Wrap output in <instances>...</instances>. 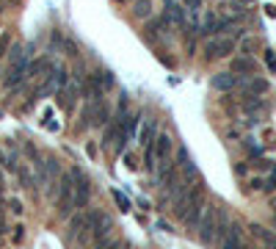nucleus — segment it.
<instances>
[{
    "label": "nucleus",
    "instance_id": "obj_1",
    "mask_svg": "<svg viewBox=\"0 0 276 249\" xmlns=\"http://www.w3.org/2000/svg\"><path fill=\"white\" fill-rule=\"evenodd\" d=\"M229 216L227 210H221V208L215 205H207L205 213H202V221H199V241L205 244V247H213V244H218L221 238H224V233L229 230Z\"/></svg>",
    "mask_w": 276,
    "mask_h": 249
},
{
    "label": "nucleus",
    "instance_id": "obj_2",
    "mask_svg": "<svg viewBox=\"0 0 276 249\" xmlns=\"http://www.w3.org/2000/svg\"><path fill=\"white\" fill-rule=\"evenodd\" d=\"M67 241L75 249H86L94 244V230H91V216L89 213H72L67 227Z\"/></svg>",
    "mask_w": 276,
    "mask_h": 249
},
{
    "label": "nucleus",
    "instance_id": "obj_3",
    "mask_svg": "<svg viewBox=\"0 0 276 249\" xmlns=\"http://www.w3.org/2000/svg\"><path fill=\"white\" fill-rule=\"evenodd\" d=\"M58 197H55V210H58V216H64V219H69V216L77 210L75 205V180H72V174H61L58 177Z\"/></svg>",
    "mask_w": 276,
    "mask_h": 249
},
{
    "label": "nucleus",
    "instance_id": "obj_4",
    "mask_svg": "<svg viewBox=\"0 0 276 249\" xmlns=\"http://www.w3.org/2000/svg\"><path fill=\"white\" fill-rule=\"evenodd\" d=\"M69 83V75L64 67H50V72L41 78V86L36 89V97H53Z\"/></svg>",
    "mask_w": 276,
    "mask_h": 249
},
{
    "label": "nucleus",
    "instance_id": "obj_5",
    "mask_svg": "<svg viewBox=\"0 0 276 249\" xmlns=\"http://www.w3.org/2000/svg\"><path fill=\"white\" fill-rule=\"evenodd\" d=\"M232 50H235V39H229V36H215V39H210L205 44V55L210 61L213 58H227Z\"/></svg>",
    "mask_w": 276,
    "mask_h": 249
},
{
    "label": "nucleus",
    "instance_id": "obj_6",
    "mask_svg": "<svg viewBox=\"0 0 276 249\" xmlns=\"http://www.w3.org/2000/svg\"><path fill=\"white\" fill-rule=\"evenodd\" d=\"M72 180H75V205L77 208H86L89 205V200H91V183H89V177L80 172V169H72Z\"/></svg>",
    "mask_w": 276,
    "mask_h": 249
},
{
    "label": "nucleus",
    "instance_id": "obj_7",
    "mask_svg": "<svg viewBox=\"0 0 276 249\" xmlns=\"http://www.w3.org/2000/svg\"><path fill=\"white\" fill-rule=\"evenodd\" d=\"M91 216V230H94V241H103V238H110L113 233V219L105 216L103 210H89Z\"/></svg>",
    "mask_w": 276,
    "mask_h": 249
},
{
    "label": "nucleus",
    "instance_id": "obj_8",
    "mask_svg": "<svg viewBox=\"0 0 276 249\" xmlns=\"http://www.w3.org/2000/svg\"><path fill=\"white\" fill-rule=\"evenodd\" d=\"M218 249H243V227L241 224H229V230L218 241Z\"/></svg>",
    "mask_w": 276,
    "mask_h": 249
},
{
    "label": "nucleus",
    "instance_id": "obj_9",
    "mask_svg": "<svg viewBox=\"0 0 276 249\" xmlns=\"http://www.w3.org/2000/svg\"><path fill=\"white\" fill-rule=\"evenodd\" d=\"M155 158H158V166L172 158V136L160 133V136L155 138Z\"/></svg>",
    "mask_w": 276,
    "mask_h": 249
},
{
    "label": "nucleus",
    "instance_id": "obj_10",
    "mask_svg": "<svg viewBox=\"0 0 276 249\" xmlns=\"http://www.w3.org/2000/svg\"><path fill=\"white\" fill-rule=\"evenodd\" d=\"M235 86H238L235 72H218V75H213V89L215 91H232Z\"/></svg>",
    "mask_w": 276,
    "mask_h": 249
},
{
    "label": "nucleus",
    "instance_id": "obj_11",
    "mask_svg": "<svg viewBox=\"0 0 276 249\" xmlns=\"http://www.w3.org/2000/svg\"><path fill=\"white\" fill-rule=\"evenodd\" d=\"M254 69H257V61L254 58H248V55H241V58H235L232 61L235 75H254Z\"/></svg>",
    "mask_w": 276,
    "mask_h": 249
},
{
    "label": "nucleus",
    "instance_id": "obj_12",
    "mask_svg": "<svg viewBox=\"0 0 276 249\" xmlns=\"http://www.w3.org/2000/svg\"><path fill=\"white\" fill-rule=\"evenodd\" d=\"M268 91V83L262 81V78H251L246 83V94H265Z\"/></svg>",
    "mask_w": 276,
    "mask_h": 249
},
{
    "label": "nucleus",
    "instance_id": "obj_13",
    "mask_svg": "<svg viewBox=\"0 0 276 249\" xmlns=\"http://www.w3.org/2000/svg\"><path fill=\"white\" fill-rule=\"evenodd\" d=\"M155 138H158V127H155V122L144 124V130H141V144L149 147V144H155Z\"/></svg>",
    "mask_w": 276,
    "mask_h": 249
},
{
    "label": "nucleus",
    "instance_id": "obj_14",
    "mask_svg": "<svg viewBox=\"0 0 276 249\" xmlns=\"http://www.w3.org/2000/svg\"><path fill=\"white\" fill-rule=\"evenodd\" d=\"M133 14H136L138 20H146V17H152V3H149V0H138L136 6H133Z\"/></svg>",
    "mask_w": 276,
    "mask_h": 249
},
{
    "label": "nucleus",
    "instance_id": "obj_15",
    "mask_svg": "<svg viewBox=\"0 0 276 249\" xmlns=\"http://www.w3.org/2000/svg\"><path fill=\"white\" fill-rule=\"evenodd\" d=\"M94 249H122V241H116V238H103V241H94Z\"/></svg>",
    "mask_w": 276,
    "mask_h": 249
},
{
    "label": "nucleus",
    "instance_id": "obj_16",
    "mask_svg": "<svg viewBox=\"0 0 276 249\" xmlns=\"http://www.w3.org/2000/svg\"><path fill=\"white\" fill-rule=\"evenodd\" d=\"M113 194V200H116V205H119V210H130V200L124 197L122 191H110Z\"/></svg>",
    "mask_w": 276,
    "mask_h": 249
},
{
    "label": "nucleus",
    "instance_id": "obj_17",
    "mask_svg": "<svg viewBox=\"0 0 276 249\" xmlns=\"http://www.w3.org/2000/svg\"><path fill=\"white\" fill-rule=\"evenodd\" d=\"M276 188V164L271 166V174L265 177V191H274Z\"/></svg>",
    "mask_w": 276,
    "mask_h": 249
},
{
    "label": "nucleus",
    "instance_id": "obj_18",
    "mask_svg": "<svg viewBox=\"0 0 276 249\" xmlns=\"http://www.w3.org/2000/svg\"><path fill=\"white\" fill-rule=\"evenodd\" d=\"M8 208H11V213H17V216L22 213V202L20 200H11V202H8Z\"/></svg>",
    "mask_w": 276,
    "mask_h": 249
},
{
    "label": "nucleus",
    "instance_id": "obj_19",
    "mask_svg": "<svg viewBox=\"0 0 276 249\" xmlns=\"http://www.w3.org/2000/svg\"><path fill=\"white\" fill-rule=\"evenodd\" d=\"M22 238H25V227H22V224H17V230H14V241L20 244Z\"/></svg>",
    "mask_w": 276,
    "mask_h": 249
},
{
    "label": "nucleus",
    "instance_id": "obj_20",
    "mask_svg": "<svg viewBox=\"0 0 276 249\" xmlns=\"http://www.w3.org/2000/svg\"><path fill=\"white\" fill-rule=\"evenodd\" d=\"M124 164H127V169H136V155H124Z\"/></svg>",
    "mask_w": 276,
    "mask_h": 249
},
{
    "label": "nucleus",
    "instance_id": "obj_21",
    "mask_svg": "<svg viewBox=\"0 0 276 249\" xmlns=\"http://www.w3.org/2000/svg\"><path fill=\"white\" fill-rule=\"evenodd\" d=\"M235 172H238V174H241V177H243V174H246L248 169H246V166H243V164H238V166H235Z\"/></svg>",
    "mask_w": 276,
    "mask_h": 249
},
{
    "label": "nucleus",
    "instance_id": "obj_22",
    "mask_svg": "<svg viewBox=\"0 0 276 249\" xmlns=\"http://www.w3.org/2000/svg\"><path fill=\"white\" fill-rule=\"evenodd\" d=\"M6 44H8V36H3V39H0V55H3V50H6Z\"/></svg>",
    "mask_w": 276,
    "mask_h": 249
},
{
    "label": "nucleus",
    "instance_id": "obj_23",
    "mask_svg": "<svg viewBox=\"0 0 276 249\" xmlns=\"http://www.w3.org/2000/svg\"><path fill=\"white\" fill-rule=\"evenodd\" d=\"M3 188H6V183H3V174H0V191H3Z\"/></svg>",
    "mask_w": 276,
    "mask_h": 249
},
{
    "label": "nucleus",
    "instance_id": "obj_24",
    "mask_svg": "<svg viewBox=\"0 0 276 249\" xmlns=\"http://www.w3.org/2000/svg\"><path fill=\"white\" fill-rule=\"evenodd\" d=\"M271 249H276V244H271Z\"/></svg>",
    "mask_w": 276,
    "mask_h": 249
}]
</instances>
